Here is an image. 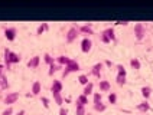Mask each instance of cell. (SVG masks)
<instances>
[{"label":"cell","mask_w":153,"mask_h":115,"mask_svg":"<svg viewBox=\"0 0 153 115\" xmlns=\"http://www.w3.org/2000/svg\"><path fill=\"white\" fill-rule=\"evenodd\" d=\"M101 35H105V36H107L111 42H113V40H116V32H114V27H107V29H104Z\"/></svg>","instance_id":"cell-10"},{"label":"cell","mask_w":153,"mask_h":115,"mask_svg":"<svg viewBox=\"0 0 153 115\" xmlns=\"http://www.w3.org/2000/svg\"><path fill=\"white\" fill-rule=\"evenodd\" d=\"M150 95H152V88H150V86H143V88H142V96H143L146 101L150 98Z\"/></svg>","instance_id":"cell-18"},{"label":"cell","mask_w":153,"mask_h":115,"mask_svg":"<svg viewBox=\"0 0 153 115\" xmlns=\"http://www.w3.org/2000/svg\"><path fill=\"white\" fill-rule=\"evenodd\" d=\"M79 69H81V68H79V63L74 61L72 63H69V65H67V66H65L64 72H62V76L65 78V76H68V75H69V73H72V72H78Z\"/></svg>","instance_id":"cell-2"},{"label":"cell","mask_w":153,"mask_h":115,"mask_svg":"<svg viewBox=\"0 0 153 115\" xmlns=\"http://www.w3.org/2000/svg\"><path fill=\"white\" fill-rule=\"evenodd\" d=\"M130 66H131V68L134 69V70H139L142 65H140V61H139L137 58H133V59L130 61Z\"/></svg>","instance_id":"cell-22"},{"label":"cell","mask_w":153,"mask_h":115,"mask_svg":"<svg viewBox=\"0 0 153 115\" xmlns=\"http://www.w3.org/2000/svg\"><path fill=\"white\" fill-rule=\"evenodd\" d=\"M94 84L93 82H88L85 86H84V91H82V95H85V96H88V95H91V93H94Z\"/></svg>","instance_id":"cell-15"},{"label":"cell","mask_w":153,"mask_h":115,"mask_svg":"<svg viewBox=\"0 0 153 115\" xmlns=\"http://www.w3.org/2000/svg\"><path fill=\"white\" fill-rule=\"evenodd\" d=\"M41 102L44 104V108H46V109L49 108V99H48L46 96H42V98H41Z\"/></svg>","instance_id":"cell-33"},{"label":"cell","mask_w":153,"mask_h":115,"mask_svg":"<svg viewBox=\"0 0 153 115\" xmlns=\"http://www.w3.org/2000/svg\"><path fill=\"white\" fill-rule=\"evenodd\" d=\"M55 61H56V63L61 65V66H67V65H69V63L74 62V59H71V58H68V56H64V55H62V56H58Z\"/></svg>","instance_id":"cell-8"},{"label":"cell","mask_w":153,"mask_h":115,"mask_svg":"<svg viewBox=\"0 0 153 115\" xmlns=\"http://www.w3.org/2000/svg\"><path fill=\"white\" fill-rule=\"evenodd\" d=\"M87 104H88V96H85V95H79V96L76 98V105L85 107Z\"/></svg>","instance_id":"cell-20"},{"label":"cell","mask_w":153,"mask_h":115,"mask_svg":"<svg viewBox=\"0 0 153 115\" xmlns=\"http://www.w3.org/2000/svg\"><path fill=\"white\" fill-rule=\"evenodd\" d=\"M94 109H95L97 112H104V111L107 109V105H105V104H102V102L94 104Z\"/></svg>","instance_id":"cell-25"},{"label":"cell","mask_w":153,"mask_h":115,"mask_svg":"<svg viewBox=\"0 0 153 115\" xmlns=\"http://www.w3.org/2000/svg\"><path fill=\"white\" fill-rule=\"evenodd\" d=\"M16 115H26V112L25 111H23V109H22V111H19V112H18V114Z\"/></svg>","instance_id":"cell-39"},{"label":"cell","mask_w":153,"mask_h":115,"mask_svg":"<svg viewBox=\"0 0 153 115\" xmlns=\"http://www.w3.org/2000/svg\"><path fill=\"white\" fill-rule=\"evenodd\" d=\"M59 115H68V109L64 108V107H61L59 108Z\"/></svg>","instance_id":"cell-35"},{"label":"cell","mask_w":153,"mask_h":115,"mask_svg":"<svg viewBox=\"0 0 153 115\" xmlns=\"http://www.w3.org/2000/svg\"><path fill=\"white\" fill-rule=\"evenodd\" d=\"M48 29H49V24H48V23H42V24L36 29V35H42V33L46 32Z\"/></svg>","instance_id":"cell-24"},{"label":"cell","mask_w":153,"mask_h":115,"mask_svg":"<svg viewBox=\"0 0 153 115\" xmlns=\"http://www.w3.org/2000/svg\"><path fill=\"white\" fill-rule=\"evenodd\" d=\"M4 66H3V65H0V76H1V75H3V70H4Z\"/></svg>","instance_id":"cell-38"},{"label":"cell","mask_w":153,"mask_h":115,"mask_svg":"<svg viewBox=\"0 0 153 115\" xmlns=\"http://www.w3.org/2000/svg\"><path fill=\"white\" fill-rule=\"evenodd\" d=\"M59 69H62V66H61V65H58V63H52L51 66H49V72H48V75H49V76H52V75H53L55 72H58Z\"/></svg>","instance_id":"cell-23"},{"label":"cell","mask_w":153,"mask_h":115,"mask_svg":"<svg viewBox=\"0 0 153 115\" xmlns=\"http://www.w3.org/2000/svg\"><path fill=\"white\" fill-rule=\"evenodd\" d=\"M87 115H91V114H87Z\"/></svg>","instance_id":"cell-40"},{"label":"cell","mask_w":153,"mask_h":115,"mask_svg":"<svg viewBox=\"0 0 153 115\" xmlns=\"http://www.w3.org/2000/svg\"><path fill=\"white\" fill-rule=\"evenodd\" d=\"M137 109L142 111V112H147V111H150V104L147 101H145V102H142V104L137 105Z\"/></svg>","instance_id":"cell-17"},{"label":"cell","mask_w":153,"mask_h":115,"mask_svg":"<svg viewBox=\"0 0 153 115\" xmlns=\"http://www.w3.org/2000/svg\"><path fill=\"white\" fill-rule=\"evenodd\" d=\"M145 35H146V29H145V26H143L142 23L134 24V36H136V39H137V40H142V39L145 38Z\"/></svg>","instance_id":"cell-3"},{"label":"cell","mask_w":153,"mask_h":115,"mask_svg":"<svg viewBox=\"0 0 153 115\" xmlns=\"http://www.w3.org/2000/svg\"><path fill=\"white\" fill-rule=\"evenodd\" d=\"M78 82H79L81 85H84V86H85V85L90 82V79H88V76H87V75H79V76H78Z\"/></svg>","instance_id":"cell-29"},{"label":"cell","mask_w":153,"mask_h":115,"mask_svg":"<svg viewBox=\"0 0 153 115\" xmlns=\"http://www.w3.org/2000/svg\"><path fill=\"white\" fill-rule=\"evenodd\" d=\"M19 92H10V93H7L6 96H4V104L6 105H12V104H15L18 99H19Z\"/></svg>","instance_id":"cell-6"},{"label":"cell","mask_w":153,"mask_h":115,"mask_svg":"<svg viewBox=\"0 0 153 115\" xmlns=\"http://www.w3.org/2000/svg\"><path fill=\"white\" fill-rule=\"evenodd\" d=\"M117 73L119 75H127V72H126V69H124V66L123 65H117Z\"/></svg>","instance_id":"cell-32"},{"label":"cell","mask_w":153,"mask_h":115,"mask_svg":"<svg viewBox=\"0 0 153 115\" xmlns=\"http://www.w3.org/2000/svg\"><path fill=\"white\" fill-rule=\"evenodd\" d=\"M102 68H104V65H102L101 62L95 63V65L91 68V75H94V76L100 78V76H101V69H102Z\"/></svg>","instance_id":"cell-9"},{"label":"cell","mask_w":153,"mask_h":115,"mask_svg":"<svg viewBox=\"0 0 153 115\" xmlns=\"http://www.w3.org/2000/svg\"><path fill=\"white\" fill-rule=\"evenodd\" d=\"M20 55H18V53H15V52H12V50H9V49H4V68L10 69V65H13V63H19L20 62Z\"/></svg>","instance_id":"cell-1"},{"label":"cell","mask_w":153,"mask_h":115,"mask_svg":"<svg viewBox=\"0 0 153 115\" xmlns=\"http://www.w3.org/2000/svg\"><path fill=\"white\" fill-rule=\"evenodd\" d=\"M1 115H13V108H12V107H7V108L1 112Z\"/></svg>","instance_id":"cell-34"},{"label":"cell","mask_w":153,"mask_h":115,"mask_svg":"<svg viewBox=\"0 0 153 115\" xmlns=\"http://www.w3.org/2000/svg\"><path fill=\"white\" fill-rule=\"evenodd\" d=\"M41 91H42V85H41V82H39V81H35V82L32 84V89H30L32 95H39Z\"/></svg>","instance_id":"cell-12"},{"label":"cell","mask_w":153,"mask_h":115,"mask_svg":"<svg viewBox=\"0 0 153 115\" xmlns=\"http://www.w3.org/2000/svg\"><path fill=\"white\" fill-rule=\"evenodd\" d=\"M91 47H93V42H91V39L84 38V39L81 40V50H82L84 53H88V52L91 50Z\"/></svg>","instance_id":"cell-7"},{"label":"cell","mask_w":153,"mask_h":115,"mask_svg":"<svg viewBox=\"0 0 153 115\" xmlns=\"http://www.w3.org/2000/svg\"><path fill=\"white\" fill-rule=\"evenodd\" d=\"M0 88H1V89H7V88H9V82H7V79H6L4 75L0 76Z\"/></svg>","instance_id":"cell-26"},{"label":"cell","mask_w":153,"mask_h":115,"mask_svg":"<svg viewBox=\"0 0 153 115\" xmlns=\"http://www.w3.org/2000/svg\"><path fill=\"white\" fill-rule=\"evenodd\" d=\"M75 115H87V112H85V107L76 105V108H75Z\"/></svg>","instance_id":"cell-30"},{"label":"cell","mask_w":153,"mask_h":115,"mask_svg":"<svg viewBox=\"0 0 153 115\" xmlns=\"http://www.w3.org/2000/svg\"><path fill=\"white\" fill-rule=\"evenodd\" d=\"M52 96H53V101H55V104L56 105H59V107H62V104H64V98H62V95H61V92H52Z\"/></svg>","instance_id":"cell-13"},{"label":"cell","mask_w":153,"mask_h":115,"mask_svg":"<svg viewBox=\"0 0 153 115\" xmlns=\"http://www.w3.org/2000/svg\"><path fill=\"white\" fill-rule=\"evenodd\" d=\"M116 82H117L119 86H123V85H126L127 81H126V76H124V75H119V73H117V76H116Z\"/></svg>","instance_id":"cell-21"},{"label":"cell","mask_w":153,"mask_h":115,"mask_svg":"<svg viewBox=\"0 0 153 115\" xmlns=\"http://www.w3.org/2000/svg\"><path fill=\"white\" fill-rule=\"evenodd\" d=\"M16 35H18L16 27H7V29H4V38H6L9 42H13V40L16 39Z\"/></svg>","instance_id":"cell-5"},{"label":"cell","mask_w":153,"mask_h":115,"mask_svg":"<svg viewBox=\"0 0 153 115\" xmlns=\"http://www.w3.org/2000/svg\"><path fill=\"white\" fill-rule=\"evenodd\" d=\"M81 33H84V35H94V30H93V27L91 26H81L79 29H78Z\"/></svg>","instance_id":"cell-19"},{"label":"cell","mask_w":153,"mask_h":115,"mask_svg":"<svg viewBox=\"0 0 153 115\" xmlns=\"http://www.w3.org/2000/svg\"><path fill=\"white\" fill-rule=\"evenodd\" d=\"M98 86H100V91L101 92H108L110 89H111V85H110L108 81H100Z\"/></svg>","instance_id":"cell-16"},{"label":"cell","mask_w":153,"mask_h":115,"mask_svg":"<svg viewBox=\"0 0 153 115\" xmlns=\"http://www.w3.org/2000/svg\"><path fill=\"white\" fill-rule=\"evenodd\" d=\"M101 101H102L101 92H94V95H93V102H94V104H98V102H101Z\"/></svg>","instance_id":"cell-28"},{"label":"cell","mask_w":153,"mask_h":115,"mask_svg":"<svg viewBox=\"0 0 153 115\" xmlns=\"http://www.w3.org/2000/svg\"><path fill=\"white\" fill-rule=\"evenodd\" d=\"M108 102H110L111 105H114V104H117V95H116L114 92H111V93L108 95Z\"/></svg>","instance_id":"cell-31"},{"label":"cell","mask_w":153,"mask_h":115,"mask_svg":"<svg viewBox=\"0 0 153 115\" xmlns=\"http://www.w3.org/2000/svg\"><path fill=\"white\" fill-rule=\"evenodd\" d=\"M44 62H45V63H48V65L51 66L52 63H55V59L52 58L49 53H45V55H44Z\"/></svg>","instance_id":"cell-27"},{"label":"cell","mask_w":153,"mask_h":115,"mask_svg":"<svg viewBox=\"0 0 153 115\" xmlns=\"http://www.w3.org/2000/svg\"><path fill=\"white\" fill-rule=\"evenodd\" d=\"M78 33H79V30H78L76 27H74V26H72V27H69V29H68V32H67V36H65L67 42H68V43H72L76 38H78Z\"/></svg>","instance_id":"cell-4"},{"label":"cell","mask_w":153,"mask_h":115,"mask_svg":"<svg viewBox=\"0 0 153 115\" xmlns=\"http://www.w3.org/2000/svg\"><path fill=\"white\" fill-rule=\"evenodd\" d=\"M128 20H123V22H121V20H117V22H116V24H117V26H121V24H123V26H126V24H128Z\"/></svg>","instance_id":"cell-37"},{"label":"cell","mask_w":153,"mask_h":115,"mask_svg":"<svg viewBox=\"0 0 153 115\" xmlns=\"http://www.w3.org/2000/svg\"><path fill=\"white\" fill-rule=\"evenodd\" d=\"M101 42H102V43H110L111 40H110V39H108L105 35H101Z\"/></svg>","instance_id":"cell-36"},{"label":"cell","mask_w":153,"mask_h":115,"mask_svg":"<svg viewBox=\"0 0 153 115\" xmlns=\"http://www.w3.org/2000/svg\"><path fill=\"white\" fill-rule=\"evenodd\" d=\"M61 92L62 91V82L61 81H58V79H53V82H52V86H51V92Z\"/></svg>","instance_id":"cell-14"},{"label":"cell","mask_w":153,"mask_h":115,"mask_svg":"<svg viewBox=\"0 0 153 115\" xmlns=\"http://www.w3.org/2000/svg\"><path fill=\"white\" fill-rule=\"evenodd\" d=\"M41 63V56H33L27 61V68H38Z\"/></svg>","instance_id":"cell-11"}]
</instances>
